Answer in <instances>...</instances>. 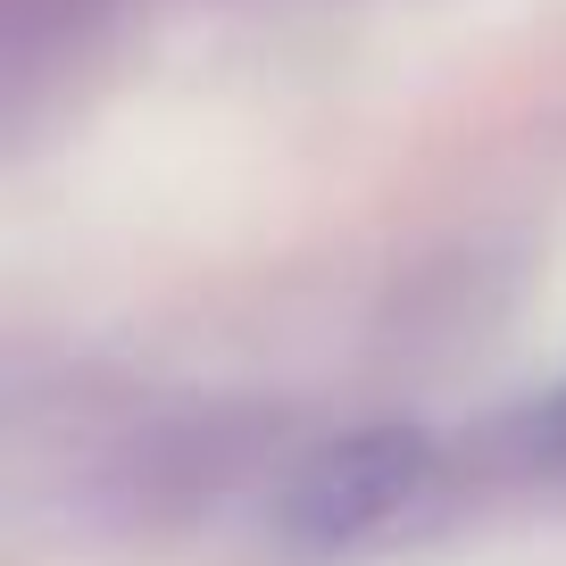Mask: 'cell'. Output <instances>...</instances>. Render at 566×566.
<instances>
[{
  "label": "cell",
  "mask_w": 566,
  "mask_h": 566,
  "mask_svg": "<svg viewBox=\"0 0 566 566\" xmlns=\"http://www.w3.org/2000/svg\"><path fill=\"white\" fill-rule=\"evenodd\" d=\"M442 492V442L417 424H367L325 442L301 475L283 483V542L308 558H342V549L391 542L400 525H417Z\"/></svg>",
  "instance_id": "cell-1"
},
{
  "label": "cell",
  "mask_w": 566,
  "mask_h": 566,
  "mask_svg": "<svg viewBox=\"0 0 566 566\" xmlns=\"http://www.w3.org/2000/svg\"><path fill=\"white\" fill-rule=\"evenodd\" d=\"M533 442H542V459H566V384L542 400V417H533Z\"/></svg>",
  "instance_id": "cell-2"
}]
</instances>
